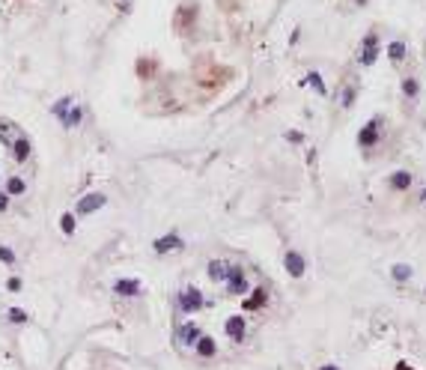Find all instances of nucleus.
<instances>
[{"label": "nucleus", "mask_w": 426, "mask_h": 370, "mask_svg": "<svg viewBox=\"0 0 426 370\" xmlns=\"http://www.w3.org/2000/svg\"><path fill=\"white\" fill-rule=\"evenodd\" d=\"M272 287L239 254H215L173 290V343L197 361L239 353L268 314Z\"/></svg>", "instance_id": "1"}, {"label": "nucleus", "mask_w": 426, "mask_h": 370, "mask_svg": "<svg viewBox=\"0 0 426 370\" xmlns=\"http://www.w3.org/2000/svg\"><path fill=\"white\" fill-rule=\"evenodd\" d=\"M9 153H12V159H15L18 164H24V161L30 159V153H33V143H30V138H27V135H21V132H18L15 141L9 143Z\"/></svg>", "instance_id": "2"}, {"label": "nucleus", "mask_w": 426, "mask_h": 370, "mask_svg": "<svg viewBox=\"0 0 426 370\" xmlns=\"http://www.w3.org/2000/svg\"><path fill=\"white\" fill-rule=\"evenodd\" d=\"M104 203H107V197H104V194H99V191H93V194H86V197H81V200H78L75 212H78V215H93L96 209H102Z\"/></svg>", "instance_id": "3"}, {"label": "nucleus", "mask_w": 426, "mask_h": 370, "mask_svg": "<svg viewBox=\"0 0 426 370\" xmlns=\"http://www.w3.org/2000/svg\"><path fill=\"white\" fill-rule=\"evenodd\" d=\"M378 135H382V120L375 117V120H370V123L358 132L361 146H375V143H378Z\"/></svg>", "instance_id": "4"}, {"label": "nucleus", "mask_w": 426, "mask_h": 370, "mask_svg": "<svg viewBox=\"0 0 426 370\" xmlns=\"http://www.w3.org/2000/svg\"><path fill=\"white\" fill-rule=\"evenodd\" d=\"M375 57H378V39H375V33H370L361 45V66H373Z\"/></svg>", "instance_id": "5"}, {"label": "nucleus", "mask_w": 426, "mask_h": 370, "mask_svg": "<svg viewBox=\"0 0 426 370\" xmlns=\"http://www.w3.org/2000/svg\"><path fill=\"white\" fill-rule=\"evenodd\" d=\"M114 293H117V296H140L143 290H140V284H137L134 278H125V281L114 284Z\"/></svg>", "instance_id": "6"}, {"label": "nucleus", "mask_w": 426, "mask_h": 370, "mask_svg": "<svg viewBox=\"0 0 426 370\" xmlns=\"http://www.w3.org/2000/svg\"><path fill=\"white\" fill-rule=\"evenodd\" d=\"M286 272H289L292 278H301V275H304V257L295 254V251H289V254H286Z\"/></svg>", "instance_id": "7"}, {"label": "nucleus", "mask_w": 426, "mask_h": 370, "mask_svg": "<svg viewBox=\"0 0 426 370\" xmlns=\"http://www.w3.org/2000/svg\"><path fill=\"white\" fill-rule=\"evenodd\" d=\"M388 185H391L393 191H406V188H411V173L409 170H396V173H391Z\"/></svg>", "instance_id": "8"}, {"label": "nucleus", "mask_w": 426, "mask_h": 370, "mask_svg": "<svg viewBox=\"0 0 426 370\" xmlns=\"http://www.w3.org/2000/svg\"><path fill=\"white\" fill-rule=\"evenodd\" d=\"M173 248H182V239L170 233V236H161V239H155V251L158 254H164V251H173Z\"/></svg>", "instance_id": "9"}, {"label": "nucleus", "mask_w": 426, "mask_h": 370, "mask_svg": "<svg viewBox=\"0 0 426 370\" xmlns=\"http://www.w3.org/2000/svg\"><path fill=\"white\" fill-rule=\"evenodd\" d=\"M3 188H6V194H9V197H21V194L27 191V182H24L21 177H9Z\"/></svg>", "instance_id": "10"}, {"label": "nucleus", "mask_w": 426, "mask_h": 370, "mask_svg": "<svg viewBox=\"0 0 426 370\" xmlns=\"http://www.w3.org/2000/svg\"><path fill=\"white\" fill-rule=\"evenodd\" d=\"M81 120H84V107L72 105V107H69V111H66V117H63L60 123L66 125V128H72V125H78V123H81Z\"/></svg>", "instance_id": "11"}, {"label": "nucleus", "mask_w": 426, "mask_h": 370, "mask_svg": "<svg viewBox=\"0 0 426 370\" xmlns=\"http://www.w3.org/2000/svg\"><path fill=\"white\" fill-rule=\"evenodd\" d=\"M72 102H75L72 96H63V99H57V102H54V105H51V114H54V117H60V120H63V117H66V111H69V107H72Z\"/></svg>", "instance_id": "12"}, {"label": "nucleus", "mask_w": 426, "mask_h": 370, "mask_svg": "<svg viewBox=\"0 0 426 370\" xmlns=\"http://www.w3.org/2000/svg\"><path fill=\"white\" fill-rule=\"evenodd\" d=\"M388 54H391L393 63H402V60H406V45H402V42H391V45H388Z\"/></svg>", "instance_id": "13"}, {"label": "nucleus", "mask_w": 426, "mask_h": 370, "mask_svg": "<svg viewBox=\"0 0 426 370\" xmlns=\"http://www.w3.org/2000/svg\"><path fill=\"white\" fill-rule=\"evenodd\" d=\"M307 81H310V87L316 90L319 96H328V90H325V81H322V75H319V72H310V75H307Z\"/></svg>", "instance_id": "14"}, {"label": "nucleus", "mask_w": 426, "mask_h": 370, "mask_svg": "<svg viewBox=\"0 0 426 370\" xmlns=\"http://www.w3.org/2000/svg\"><path fill=\"white\" fill-rule=\"evenodd\" d=\"M60 230H63L66 236H72V233H75V215H72V212H66V215L60 218Z\"/></svg>", "instance_id": "15"}, {"label": "nucleus", "mask_w": 426, "mask_h": 370, "mask_svg": "<svg viewBox=\"0 0 426 370\" xmlns=\"http://www.w3.org/2000/svg\"><path fill=\"white\" fill-rule=\"evenodd\" d=\"M411 278V266H393V281H409Z\"/></svg>", "instance_id": "16"}, {"label": "nucleus", "mask_w": 426, "mask_h": 370, "mask_svg": "<svg viewBox=\"0 0 426 370\" xmlns=\"http://www.w3.org/2000/svg\"><path fill=\"white\" fill-rule=\"evenodd\" d=\"M0 263L12 266V263H15V251H12V248H6V245H0Z\"/></svg>", "instance_id": "17"}, {"label": "nucleus", "mask_w": 426, "mask_h": 370, "mask_svg": "<svg viewBox=\"0 0 426 370\" xmlns=\"http://www.w3.org/2000/svg\"><path fill=\"white\" fill-rule=\"evenodd\" d=\"M402 93H406L409 99H414V96H417V81H414V78H406V81H402Z\"/></svg>", "instance_id": "18"}, {"label": "nucleus", "mask_w": 426, "mask_h": 370, "mask_svg": "<svg viewBox=\"0 0 426 370\" xmlns=\"http://www.w3.org/2000/svg\"><path fill=\"white\" fill-rule=\"evenodd\" d=\"M9 319L21 325V322H27V314H24V311H18V308H12V311H9Z\"/></svg>", "instance_id": "19"}, {"label": "nucleus", "mask_w": 426, "mask_h": 370, "mask_svg": "<svg viewBox=\"0 0 426 370\" xmlns=\"http://www.w3.org/2000/svg\"><path fill=\"white\" fill-rule=\"evenodd\" d=\"M352 102H355V87H349L346 93H343V107H349Z\"/></svg>", "instance_id": "20"}, {"label": "nucleus", "mask_w": 426, "mask_h": 370, "mask_svg": "<svg viewBox=\"0 0 426 370\" xmlns=\"http://www.w3.org/2000/svg\"><path fill=\"white\" fill-rule=\"evenodd\" d=\"M286 141L289 143H301L304 141V135H301V132H286Z\"/></svg>", "instance_id": "21"}, {"label": "nucleus", "mask_w": 426, "mask_h": 370, "mask_svg": "<svg viewBox=\"0 0 426 370\" xmlns=\"http://www.w3.org/2000/svg\"><path fill=\"white\" fill-rule=\"evenodd\" d=\"M6 209H9V194L0 188V212H6Z\"/></svg>", "instance_id": "22"}, {"label": "nucleus", "mask_w": 426, "mask_h": 370, "mask_svg": "<svg viewBox=\"0 0 426 370\" xmlns=\"http://www.w3.org/2000/svg\"><path fill=\"white\" fill-rule=\"evenodd\" d=\"M6 287H9L12 293H18V290H21V281H18V278H9V281H6Z\"/></svg>", "instance_id": "23"}, {"label": "nucleus", "mask_w": 426, "mask_h": 370, "mask_svg": "<svg viewBox=\"0 0 426 370\" xmlns=\"http://www.w3.org/2000/svg\"><path fill=\"white\" fill-rule=\"evenodd\" d=\"M396 370H414V367H409L406 361H399V364H396Z\"/></svg>", "instance_id": "24"}, {"label": "nucleus", "mask_w": 426, "mask_h": 370, "mask_svg": "<svg viewBox=\"0 0 426 370\" xmlns=\"http://www.w3.org/2000/svg\"><path fill=\"white\" fill-rule=\"evenodd\" d=\"M319 370H340V367H334V364H325V367H319Z\"/></svg>", "instance_id": "25"}, {"label": "nucleus", "mask_w": 426, "mask_h": 370, "mask_svg": "<svg viewBox=\"0 0 426 370\" xmlns=\"http://www.w3.org/2000/svg\"><path fill=\"white\" fill-rule=\"evenodd\" d=\"M420 200H423V203H426V188H423V194H420Z\"/></svg>", "instance_id": "26"}]
</instances>
